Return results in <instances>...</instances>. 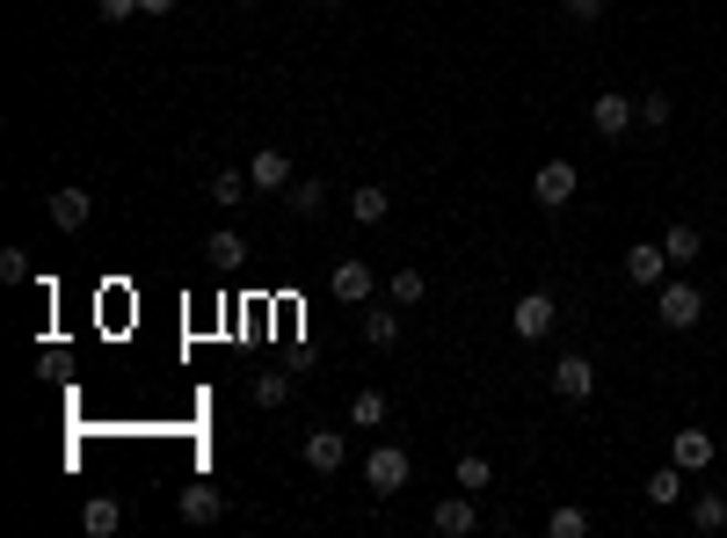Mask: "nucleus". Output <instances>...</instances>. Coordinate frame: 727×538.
<instances>
[{"label":"nucleus","instance_id":"f257e3e1","mask_svg":"<svg viewBox=\"0 0 727 538\" xmlns=\"http://www.w3.org/2000/svg\"><path fill=\"white\" fill-rule=\"evenodd\" d=\"M655 320L662 328H676V335H692L698 320H706V292H698V284H655Z\"/></svg>","mask_w":727,"mask_h":538},{"label":"nucleus","instance_id":"f03ea898","mask_svg":"<svg viewBox=\"0 0 727 538\" xmlns=\"http://www.w3.org/2000/svg\"><path fill=\"white\" fill-rule=\"evenodd\" d=\"M554 320H560L554 292H524L517 306H509V328H517V342H546V335H554Z\"/></svg>","mask_w":727,"mask_h":538},{"label":"nucleus","instance_id":"7ed1b4c3","mask_svg":"<svg viewBox=\"0 0 727 538\" xmlns=\"http://www.w3.org/2000/svg\"><path fill=\"white\" fill-rule=\"evenodd\" d=\"M408 473H415V458L400 452V444H371V458H364L371 495H400V487H408Z\"/></svg>","mask_w":727,"mask_h":538},{"label":"nucleus","instance_id":"20e7f679","mask_svg":"<svg viewBox=\"0 0 727 538\" xmlns=\"http://www.w3.org/2000/svg\"><path fill=\"white\" fill-rule=\"evenodd\" d=\"M575 190H582V175H575V160H546V168L531 175V197L546 211H568L575 204Z\"/></svg>","mask_w":727,"mask_h":538},{"label":"nucleus","instance_id":"39448f33","mask_svg":"<svg viewBox=\"0 0 727 538\" xmlns=\"http://www.w3.org/2000/svg\"><path fill=\"white\" fill-rule=\"evenodd\" d=\"M589 124H597V139H625V131L641 124V103H625L619 87H604V95L589 103Z\"/></svg>","mask_w":727,"mask_h":538},{"label":"nucleus","instance_id":"423d86ee","mask_svg":"<svg viewBox=\"0 0 727 538\" xmlns=\"http://www.w3.org/2000/svg\"><path fill=\"white\" fill-rule=\"evenodd\" d=\"M328 292L343 298V306H364V298L379 292V270H371V262H357V255H343V262L328 270Z\"/></svg>","mask_w":727,"mask_h":538},{"label":"nucleus","instance_id":"0eeeda50","mask_svg":"<svg viewBox=\"0 0 727 538\" xmlns=\"http://www.w3.org/2000/svg\"><path fill=\"white\" fill-rule=\"evenodd\" d=\"M247 182H255V197H284V190L298 182V175H292V160H284L277 146H262V154L247 160Z\"/></svg>","mask_w":727,"mask_h":538},{"label":"nucleus","instance_id":"6e6552de","mask_svg":"<svg viewBox=\"0 0 727 538\" xmlns=\"http://www.w3.org/2000/svg\"><path fill=\"white\" fill-rule=\"evenodd\" d=\"M662 277H670V255H662V241H633V247H625V284H647V292H655Z\"/></svg>","mask_w":727,"mask_h":538},{"label":"nucleus","instance_id":"1a4fd4ad","mask_svg":"<svg viewBox=\"0 0 727 538\" xmlns=\"http://www.w3.org/2000/svg\"><path fill=\"white\" fill-rule=\"evenodd\" d=\"M670 458H676L684 473H706L713 458H720V444H713V430H676V436H670Z\"/></svg>","mask_w":727,"mask_h":538},{"label":"nucleus","instance_id":"9d476101","mask_svg":"<svg viewBox=\"0 0 727 538\" xmlns=\"http://www.w3.org/2000/svg\"><path fill=\"white\" fill-rule=\"evenodd\" d=\"M554 393H560V400H589V393H597V365L568 349V357L554 365Z\"/></svg>","mask_w":727,"mask_h":538},{"label":"nucleus","instance_id":"9b49d317","mask_svg":"<svg viewBox=\"0 0 727 538\" xmlns=\"http://www.w3.org/2000/svg\"><path fill=\"white\" fill-rule=\"evenodd\" d=\"M430 524H436V531H444V538H466L473 524H481V509H473V495H466V487H459V495H444V503L430 509Z\"/></svg>","mask_w":727,"mask_h":538},{"label":"nucleus","instance_id":"f8f14e48","mask_svg":"<svg viewBox=\"0 0 727 538\" xmlns=\"http://www.w3.org/2000/svg\"><path fill=\"white\" fill-rule=\"evenodd\" d=\"M343 458H349L343 430H306V466L313 473H343Z\"/></svg>","mask_w":727,"mask_h":538},{"label":"nucleus","instance_id":"ddd939ff","mask_svg":"<svg viewBox=\"0 0 727 538\" xmlns=\"http://www.w3.org/2000/svg\"><path fill=\"white\" fill-rule=\"evenodd\" d=\"M225 517V495L211 481H190L182 487V524H219Z\"/></svg>","mask_w":727,"mask_h":538},{"label":"nucleus","instance_id":"4468645a","mask_svg":"<svg viewBox=\"0 0 727 538\" xmlns=\"http://www.w3.org/2000/svg\"><path fill=\"white\" fill-rule=\"evenodd\" d=\"M87 211H95V197H87V190H52V226L59 233H81Z\"/></svg>","mask_w":727,"mask_h":538},{"label":"nucleus","instance_id":"2eb2a0df","mask_svg":"<svg viewBox=\"0 0 727 538\" xmlns=\"http://www.w3.org/2000/svg\"><path fill=\"white\" fill-rule=\"evenodd\" d=\"M641 495H647V503H655V509L684 503V466H676V458H670V466H655V473H647V481H641Z\"/></svg>","mask_w":727,"mask_h":538},{"label":"nucleus","instance_id":"dca6fc26","mask_svg":"<svg viewBox=\"0 0 727 538\" xmlns=\"http://www.w3.org/2000/svg\"><path fill=\"white\" fill-rule=\"evenodd\" d=\"M349 211H357V226H379L386 211H393V190L386 182H364V190H349Z\"/></svg>","mask_w":727,"mask_h":538},{"label":"nucleus","instance_id":"f3484780","mask_svg":"<svg viewBox=\"0 0 727 538\" xmlns=\"http://www.w3.org/2000/svg\"><path fill=\"white\" fill-rule=\"evenodd\" d=\"M698 247H706V241H698V226H684V219H676V226L662 233V255H670V270H692V262H698Z\"/></svg>","mask_w":727,"mask_h":538},{"label":"nucleus","instance_id":"a211bd4d","mask_svg":"<svg viewBox=\"0 0 727 538\" xmlns=\"http://www.w3.org/2000/svg\"><path fill=\"white\" fill-rule=\"evenodd\" d=\"M284 204H292L298 219H320V211H328V182H313V175H298L292 190H284Z\"/></svg>","mask_w":727,"mask_h":538},{"label":"nucleus","instance_id":"6ab92c4d","mask_svg":"<svg viewBox=\"0 0 727 538\" xmlns=\"http://www.w3.org/2000/svg\"><path fill=\"white\" fill-rule=\"evenodd\" d=\"M81 524H87V538H109L124 524V503H117V495H95V503L81 509Z\"/></svg>","mask_w":727,"mask_h":538},{"label":"nucleus","instance_id":"aec40b11","mask_svg":"<svg viewBox=\"0 0 727 538\" xmlns=\"http://www.w3.org/2000/svg\"><path fill=\"white\" fill-rule=\"evenodd\" d=\"M386 415H393V400H386L379 393V386H364V393L357 400H349V422H357V430H379V422Z\"/></svg>","mask_w":727,"mask_h":538},{"label":"nucleus","instance_id":"412c9836","mask_svg":"<svg viewBox=\"0 0 727 538\" xmlns=\"http://www.w3.org/2000/svg\"><path fill=\"white\" fill-rule=\"evenodd\" d=\"M247 190H255L247 168H219V175H211V197H219V204H247Z\"/></svg>","mask_w":727,"mask_h":538},{"label":"nucleus","instance_id":"4be33fe9","mask_svg":"<svg viewBox=\"0 0 727 538\" xmlns=\"http://www.w3.org/2000/svg\"><path fill=\"white\" fill-rule=\"evenodd\" d=\"M393 335H400V313H393V306L364 313V342H371V349H393Z\"/></svg>","mask_w":727,"mask_h":538},{"label":"nucleus","instance_id":"5701e85b","mask_svg":"<svg viewBox=\"0 0 727 538\" xmlns=\"http://www.w3.org/2000/svg\"><path fill=\"white\" fill-rule=\"evenodd\" d=\"M546 531L554 538H589V509H575V503H560L554 517H546Z\"/></svg>","mask_w":727,"mask_h":538},{"label":"nucleus","instance_id":"b1692460","mask_svg":"<svg viewBox=\"0 0 727 538\" xmlns=\"http://www.w3.org/2000/svg\"><path fill=\"white\" fill-rule=\"evenodd\" d=\"M386 292H393V306H422L430 277H422V270H393V284H386Z\"/></svg>","mask_w":727,"mask_h":538},{"label":"nucleus","instance_id":"393cba45","mask_svg":"<svg viewBox=\"0 0 727 538\" xmlns=\"http://www.w3.org/2000/svg\"><path fill=\"white\" fill-rule=\"evenodd\" d=\"M204 255H219V270H233V262H247V241H241L233 226H219V233H211V247H204Z\"/></svg>","mask_w":727,"mask_h":538},{"label":"nucleus","instance_id":"a878e982","mask_svg":"<svg viewBox=\"0 0 727 538\" xmlns=\"http://www.w3.org/2000/svg\"><path fill=\"white\" fill-rule=\"evenodd\" d=\"M692 524H698V531H727V495H698Z\"/></svg>","mask_w":727,"mask_h":538},{"label":"nucleus","instance_id":"bb28decb","mask_svg":"<svg viewBox=\"0 0 727 538\" xmlns=\"http://www.w3.org/2000/svg\"><path fill=\"white\" fill-rule=\"evenodd\" d=\"M670 117H676V103L662 95V87H647V95H641V124H647V131H662Z\"/></svg>","mask_w":727,"mask_h":538},{"label":"nucleus","instance_id":"cd10ccee","mask_svg":"<svg viewBox=\"0 0 727 538\" xmlns=\"http://www.w3.org/2000/svg\"><path fill=\"white\" fill-rule=\"evenodd\" d=\"M487 481H495V466H487L481 452H466V458H459V487H466V495H481Z\"/></svg>","mask_w":727,"mask_h":538},{"label":"nucleus","instance_id":"c85d7f7f","mask_svg":"<svg viewBox=\"0 0 727 538\" xmlns=\"http://www.w3.org/2000/svg\"><path fill=\"white\" fill-rule=\"evenodd\" d=\"M255 400H262V408H284V400H292V379H284V371H262V379H255Z\"/></svg>","mask_w":727,"mask_h":538},{"label":"nucleus","instance_id":"c756f323","mask_svg":"<svg viewBox=\"0 0 727 538\" xmlns=\"http://www.w3.org/2000/svg\"><path fill=\"white\" fill-rule=\"evenodd\" d=\"M560 15H568V22H582V30H589V22H604V0H560Z\"/></svg>","mask_w":727,"mask_h":538},{"label":"nucleus","instance_id":"7c9ffc66","mask_svg":"<svg viewBox=\"0 0 727 538\" xmlns=\"http://www.w3.org/2000/svg\"><path fill=\"white\" fill-rule=\"evenodd\" d=\"M0 277L22 284V277H30V255H22V247H8V255H0Z\"/></svg>","mask_w":727,"mask_h":538},{"label":"nucleus","instance_id":"2f4dec72","mask_svg":"<svg viewBox=\"0 0 727 538\" xmlns=\"http://www.w3.org/2000/svg\"><path fill=\"white\" fill-rule=\"evenodd\" d=\"M131 15H146L139 0H103V22H131Z\"/></svg>","mask_w":727,"mask_h":538},{"label":"nucleus","instance_id":"473e14b6","mask_svg":"<svg viewBox=\"0 0 727 538\" xmlns=\"http://www.w3.org/2000/svg\"><path fill=\"white\" fill-rule=\"evenodd\" d=\"M146 15H168V8H182V0H139Z\"/></svg>","mask_w":727,"mask_h":538},{"label":"nucleus","instance_id":"72a5a7b5","mask_svg":"<svg viewBox=\"0 0 727 538\" xmlns=\"http://www.w3.org/2000/svg\"><path fill=\"white\" fill-rule=\"evenodd\" d=\"M328 8H343V0H328Z\"/></svg>","mask_w":727,"mask_h":538}]
</instances>
